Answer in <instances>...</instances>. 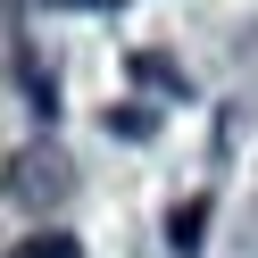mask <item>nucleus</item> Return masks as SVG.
<instances>
[{
    "label": "nucleus",
    "instance_id": "obj_1",
    "mask_svg": "<svg viewBox=\"0 0 258 258\" xmlns=\"http://www.w3.org/2000/svg\"><path fill=\"white\" fill-rule=\"evenodd\" d=\"M17 258H75V241H67V233H42L34 250H17Z\"/></svg>",
    "mask_w": 258,
    "mask_h": 258
}]
</instances>
